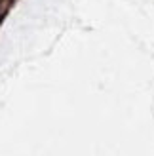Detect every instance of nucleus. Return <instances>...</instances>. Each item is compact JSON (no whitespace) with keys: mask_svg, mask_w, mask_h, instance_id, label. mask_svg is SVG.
<instances>
[{"mask_svg":"<svg viewBox=\"0 0 154 156\" xmlns=\"http://www.w3.org/2000/svg\"><path fill=\"white\" fill-rule=\"evenodd\" d=\"M10 2H12V0H2V2H0V15H2V13L8 10L6 6H10Z\"/></svg>","mask_w":154,"mask_h":156,"instance_id":"obj_1","label":"nucleus"}]
</instances>
